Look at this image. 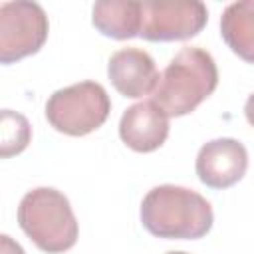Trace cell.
<instances>
[{
    "instance_id": "1",
    "label": "cell",
    "mask_w": 254,
    "mask_h": 254,
    "mask_svg": "<svg viewBox=\"0 0 254 254\" xmlns=\"http://www.w3.org/2000/svg\"><path fill=\"white\" fill-rule=\"evenodd\" d=\"M141 222L147 232L167 240H196L214 222L210 202L196 190L179 185L153 187L141 200Z\"/></svg>"
},
{
    "instance_id": "9",
    "label": "cell",
    "mask_w": 254,
    "mask_h": 254,
    "mask_svg": "<svg viewBox=\"0 0 254 254\" xmlns=\"http://www.w3.org/2000/svg\"><path fill=\"white\" fill-rule=\"evenodd\" d=\"M169 115L153 101H139L127 107L119 121L121 141L137 153H153L169 137Z\"/></svg>"
},
{
    "instance_id": "15",
    "label": "cell",
    "mask_w": 254,
    "mask_h": 254,
    "mask_svg": "<svg viewBox=\"0 0 254 254\" xmlns=\"http://www.w3.org/2000/svg\"><path fill=\"white\" fill-rule=\"evenodd\" d=\"M165 254H189V252H183V250H171V252H165Z\"/></svg>"
},
{
    "instance_id": "2",
    "label": "cell",
    "mask_w": 254,
    "mask_h": 254,
    "mask_svg": "<svg viewBox=\"0 0 254 254\" xmlns=\"http://www.w3.org/2000/svg\"><path fill=\"white\" fill-rule=\"evenodd\" d=\"M216 85L218 67L214 58L198 46H185L161 71L151 99L169 117H183L210 97Z\"/></svg>"
},
{
    "instance_id": "5",
    "label": "cell",
    "mask_w": 254,
    "mask_h": 254,
    "mask_svg": "<svg viewBox=\"0 0 254 254\" xmlns=\"http://www.w3.org/2000/svg\"><path fill=\"white\" fill-rule=\"evenodd\" d=\"M48 32L50 22L38 2H4L0 6V62L14 64L38 54Z\"/></svg>"
},
{
    "instance_id": "3",
    "label": "cell",
    "mask_w": 254,
    "mask_h": 254,
    "mask_svg": "<svg viewBox=\"0 0 254 254\" xmlns=\"http://www.w3.org/2000/svg\"><path fill=\"white\" fill-rule=\"evenodd\" d=\"M18 224L24 234L48 254H62L75 246L79 224L64 192L52 187L28 190L18 204Z\"/></svg>"
},
{
    "instance_id": "12",
    "label": "cell",
    "mask_w": 254,
    "mask_h": 254,
    "mask_svg": "<svg viewBox=\"0 0 254 254\" xmlns=\"http://www.w3.org/2000/svg\"><path fill=\"white\" fill-rule=\"evenodd\" d=\"M32 139L30 121L12 109H2L0 113V157L8 159L20 155Z\"/></svg>"
},
{
    "instance_id": "4",
    "label": "cell",
    "mask_w": 254,
    "mask_h": 254,
    "mask_svg": "<svg viewBox=\"0 0 254 254\" xmlns=\"http://www.w3.org/2000/svg\"><path fill=\"white\" fill-rule=\"evenodd\" d=\"M111 113V99L105 87L85 79L54 91L46 101L48 123L64 135L83 137L99 129Z\"/></svg>"
},
{
    "instance_id": "13",
    "label": "cell",
    "mask_w": 254,
    "mask_h": 254,
    "mask_svg": "<svg viewBox=\"0 0 254 254\" xmlns=\"http://www.w3.org/2000/svg\"><path fill=\"white\" fill-rule=\"evenodd\" d=\"M0 254H26V252L14 238H10L8 234H2L0 236Z\"/></svg>"
},
{
    "instance_id": "6",
    "label": "cell",
    "mask_w": 254,
    "mask_h": 254,
    "mask_svg": "<svg viewBox=\"0 0 254 254\" xmlns=\"http://www.w3.org/2000/svg\"><path fill=\"white\" fill-rule=\"evenodd\" d=\"M208 10L200 0H145L141 2V38L147 42L189 40L202 32Z\"/></svg>"
},
{
    "instance_id": "11",
    "label": "cell",
    "mask_w": 254,
    "mask_h": 254,
    "mask_svg": "<svg viewBox=\"0 0 254 254\" xmlns=\"http://www.w3.org/2000/svg\"><path fill=\"white\" fill-rule=\"evenodd\" d=\"M220 36L240 60L254 64V0L232 2L224 8Z\"/></svg>"
},
{
    "instance_id": "10",
    "label": "cell",
    "mask_w": 254,
    "mask_h": 254,
    "mask_svg": "<svg viewBox=\"0 0 254 254\" xmlns=\"http://www.w3.org/2000/svg\"><path fill=\"white\" fill-rule=\"evenodd\" d=\"M91 24L113 40H131L141 34V2L99 0L91 8Z\"/></svg>"
},
{
    "instance_id": "7",
    "label": "cell",
    "mask_w": 254,
    "mask_h": 254,
    "mask_svg": "<svg viewBox=\"0 0 254 254\" xmlns=\"http://www.w3.org/2000/svg\"><path fill=\"white\" fill-rule=\"evenodd\" d=\"M248 169L246 147L232 137H220L198 149L194 171L202 185L210 189H228L236 185Z\"/></svg>"
},
{
    "instance_id": "8",
    "label": "cell",
    "mask_w": 254,
    "mask_h": 254,
    "mask_svg": "<svg viewBox=\"0 0 254 254\" xmlns=\"http://www.w3.org/2000/svg\"><path fill=\"white\" fill-rule=\"evenodd\" d=\"M107 75L113 87L129 99L153 95L161 77L155 60L141 48H121L111 54Z\"/></svg>"
},
{
    "instance_id": "14",
    "label": "cell",
    "mask_w": 254,
    "mask_h": 254,
    "mask_svg": "<svg viewBox=\"0 0 254 254\" xmlns=\"http://www.w3.org/2000/svg\"><path fill=\"white\" fill-rule=\"evenodd\" d=\"M244 117L254 127V93H250L248 99H246V103H244Z\"/></svg>"
}]
</instances>
